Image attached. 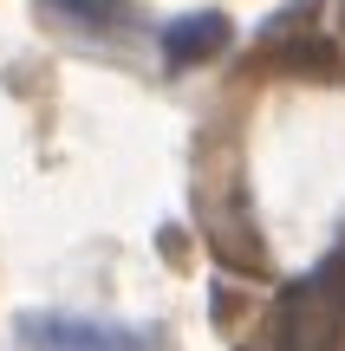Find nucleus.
<instances>
[{
  "mask_svg": "<svg viewBox=\"0 0 345 351\" xmlns=\"http://www.w3.org/2000/svg\"><path fill=\"white\" fill-rule=\"evenodd\" d=\"M20 351H163L169 339L156 326H124V319H85V313H20L13 319Z\"/></svg>",
  "mask_w": 345,
  "mask_h": 351,
  "instance_id": "f257e3e1",
  "label": "nucleus"
},
{
  "mask_svg": "<svg viewBox=\"0 0 345 351\" xmlns=\"http://www.w3.org/2000/svg\"><path fill=\"white\" fill-rule=\"evenodd\" d=\"M228 33L235 26L222 20V13H182V20H169L163 33H156V46H163V59L176 65H209L215 52H228Z\"/></svg>",
  "mask_w": 345,
  "mask_h": 351,
  "instance_id": "39448f33",
  "label": "nucleus"
},
{
  "mask_svg": "<svg viewBox=\"0 0 345 351\" xmlns=\"http://www.w3.org/2000/svg\"><path fill=\"white\" fill-rule=\"evenodd\" d=\"M33 7H39V20L85 33V39H117L137 26V0H33Z\"/></svg>",
  "mask_w": 345,
  "mask_h": 351,
  "instance_id": "20e7f679",
  "label": "nucleus"
},
{
  "mask_svg": "<svg viewBox=\"0 0 345 351\" xmlns=\"http://www.w3.org/2000/svg\"><path fill=\"white\" fill-rule=\"evenodd\" d=\"M202 234H209V247H215L222 261H235V267H261L267 261V254H261V234L241 221V189L202 195Z\"/></svg>",
  "mask_w": 345,
  "mask_h": 351,
  "instance_id": "7ed1b4c3",
  "label": "nucleus"
},
{
  "mask_svg": "<svg viewBox=\"0 0 345 351\" xmlns=\"http://www.w3.org/2000/svg\"><path fill=\"white\" fill-rule=\"evenodd\" d=\"M274 351H345V313L294 280L274 306Z\"/></svg>",
  "mask_w": 345,
  "mask_h": 351,
  "instance_id": "f03ea898",
  "label": "nucleus"
},
{
  "mask_svg": "<svg viewBox=\"0 0 345 351\" xmlns=\"http://www.w3.org/2000/svg\"><path fill=\"white\" fill-rule=\"evenodd\" d=\"M274 65H281V72H320V78H333L339 72V52L326 46L320 33H300V39H287V46H274Z\"/></svg>",
  "mask_w": 345,
  "mask_h": 351,
  "instance_id": "423d86ee",
  "label": "nucleus"
}]
</instances>
